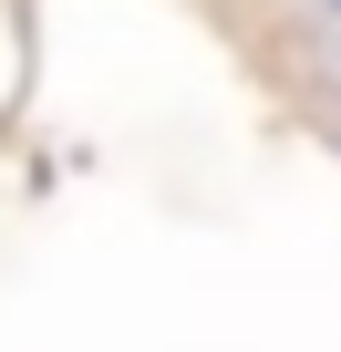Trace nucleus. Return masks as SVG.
Here are the masks:
<instances>
[{
  "label": "nucleus",
  "mask_w": 341,
  "mask_h": 352,
  "mask_svg": "<svg viewBox=\"0 0 341 352\" xmlns=\"http://www.w3.org/2000/svg\"><path fill=\"white\" fill-rule=\"evenodd\" d=\"M331 11H341V0H331Z\"/></svg>",
  "instance_id": "nucleus-1"
}]
</instances>
